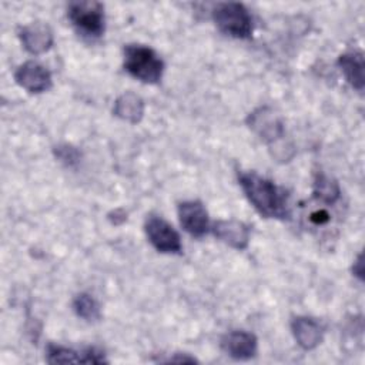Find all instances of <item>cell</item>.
Returning <instances> with one entry per match:
<instances>
[{
	"label": "cell",
	"mask_w": 365,
	"mask_h": 365,
	"mask_svg": "<svg viewBox=\"0 0 365 365\" xmlns=\"http://www.w3.org/2000/svg\"><path fill=\"white\" fill-rule=\"evenodd\" d=\"M68 19L83 36L90 38H97L104 33V7L98 1L71 3Z\"/></svg>",
	"instance_id": "cell-4"
},
{
	"label": "cell",
	"mask_w": 365,
	"mask_h": 365,
	"mask_svg": "<svg viewBox=\"0 0 365 365\" xmlns=\"http://www.w3.org/2000/svg\"><path fill=\"white\" fill-rule=\"evenodd\" d=\"M113 113L124 121L137 124L144 115V101L140 96L127 91L115 100Z\"/></svg>",
	"instance_id": "cell-15"
},
{
	"label": "cell",
	"mask_w": 365,
	"mask_h": 365,
	"mask_svg": "<svg viewBox=\"0 0 365 365\" xmlns=\"http://www.w3.org/2000/svg\"><path fill=\"white\" fill-rule=\"evenodd\" d=\"M212 20L220 31L235 38H248L252 34V17L241 3H220L212 10Z\"/></svg>",
	"instance_id": "cell-3"
},
{
	"label": "cell",
	"mask_w": 365,
	"mask_h": 365,
	"mask_svg": "<svg viewBox=\"0 0 365 365\" xmlns=\"http://www.w3.org/2000/svg\"><path fill=\"white\" fill-rule=\"evenodd\" d=\"M221 348L234 359H251L257 354L258 342L254 334L247 331H231L221 339Z\"/></svg>",
	"instance_id": "cell-9"
},
{
	"label": "cell",
	"mask_w": 365,
	"mask_h": 365,
	"mask_svg": "<svg viewBox=\"0 0 365 365\" xmlns=\"http://www.w3.org/2000/svg\"><path fill=\"white\" fill-rule=\"evenodd\" d=\"M73 309L77 314V317L86 319V321H96L100 318V305L96 301L94 297L90 294L81 292L76 295L73 301Z\"/></svg>",
	"instance_id": "cell-17"
},
{
	"label": "cell",
	"mask_w": 365,
	"mask_h": 365,
	"mask_svg": "<svg viewBox=\"0 0 365 365\" xmlns=\"http://www.w3.org/2000/svg\"><path fill=\"white\" fill-rule=\"evenodd\" d=\"M238 181L245 197L261 215L267 218L288 217V195L271 180H267L254 171H247L238 174Z\"/></svg>",
	"instance_id": "cell-1"
},
{
	"label": "cell",
	"mask_w": 365,
	"mask_h": 365,
	"mask_svg": "<svg viewBox=\"0 0 365 365\" xmlns=\"http://www.w3.org/2000/svg\"><path fill=\"white\" fill-rule=\"evenodd\" d=\"M338 66L344 73L346 81L358 91L364 90L365 76H364V57L358 51H351L341 54L338 58Z\"/></svg>",
	"instance_id": "cell-14"
},
{
	"label": "cell",
	"mask_w": 365,
	"mask_h": 365,
	"mask_svg": "<svg viewBox=\"0 0 365 365\" xmlns=\"http://www.w3.org/2000/svg\"><path fill=\"white\" fill-rule=\"evenodd\" d=\"M247 123L250 128L267 143H277L284 137V123L269 107H259L254 110L248 115Z\"/></svg>",
	"instance_id": "cell-6"
},
{
	"label": "cell",
	"mask_w": 365,
	"mask_h": 365,
	"mask_svg": "<svg viewBox=\"0 0 365 365\" xmlns=\"http://www.w3.org/2000/svg\"><path fill=\"white\" fill-rule=\"evenodd\" d=\"M212 232L220 241L235 250H244L248 247L250 228L242 221L220 220L212 225Z\"/></svg>",
	"instance_id": "cell-11"
},
{
	"label": "cell",
	"mask_w": 365,
	"mask_h": 365,
	"mask_svg": "<svg viewBox=\"0 0 365 365\" xmlns=\"http://www.w3.org/2000/svg\"><path fill=\"white\" fill-rule=\"evenodd\" d=\"M309 220H311L314 224L322 225V224H325V222L329 221V214H328L325 210H317V211H314V212L311 214Z\"/></svg>",
	"instance_id": "cell-19"
},
{
	"label": "cell",
	"mask_w": 365,
	"mask_h": 365,
	"mask_svg": "<svg viewBox=\"0 0 365 365\" xmlns=\"http://www.w3.org/2000/svg\"><path fill=\"white\" fill-rule=\"evenodd\" d=\"M291 329L297 344L304 349H314L322 341V327L312 318L297 317L291 322Z\"/></svg>",
	"instance_id": "cell-13"
},
{
	"label": "cell",
	"mask_w": 365,
	"mask_h": 365,
	"mask_svg": "<svg viewBox=\"0 0 365 365\" xmlns=\"http://www.w3.org/2000/svg\"><path fill=\"white\" fill-rule=\"evenodd\" d=\"M144 228L148 241L157 251L167 254L181 252L182 245L178 232L161 217L150 215L145 221Z\"/></svg>",
	"instance_id": "cell-5"
},
{
	"label": "cell",
	"mask_w": 365,
	"mask_h": 365,
	"mask_svg": "<svg viewBox=\"0 0 365 365\" xmlns=\"http://www.w3.org/2000/svg\"><path fill=\"white\" fill-rule=\"evenodd\" d=\"M19 37L23 43V47L30 54H43L53 46V31L51 29L41 21L27 24L20 29Z\"/></svg>",
	"instance_id": "cell-10"
},
{
	"label": "cell",
	"mask_w": 365,
	"mask_h": 365,
	"mask_svg": "<svg viewBox=\"0 0 365 365\" xmlns=\"http://www.w3.org/2000/svg\"><path fill=\"white\" fill-rule=\"evenodd\" d=\"M339 185L325 174H318L314 182V197L327 204H334L339 198Z\"/></svg>",
	"instance_id": "cell-16"
},
{
	"label": "cell",
	"mask_w": 365,
	"mask_h": 365,
	"mask_svg": "<svg viewBox=\"0 0 365 365\" xmlns=\"http://www.w3.org/2000/svg\"><path fill=\"white\" fill-rule=\"evenodd\" d=\"M178 217L182 228L194 235L201 237L210 228L208 212L200 201H184L178 205Z\"/></svg>",
	"instance_id": "cell-8"
},
{
	"label": "cell",
	"mask_w": 365,
	"mask_h": 365,
	"mask_svg": "<svg viewBox=\"0 0 365 365\" xmlns=\"http://www.w3.org/2000/svg\"><path fill=\"white\" fill-rule=\"evenodd\" d=\"M14 78L20 87L29 93H43L51 87L50 71L36 61H26L16 73Z\"/></svg>",
	"instance_id": "cell-7"
},
{
	"label": "cell",
	"mask_w": 365,
	"mask_h": 365,
	"mask_svg": "<svg viewBox=\"0 0 365 365\" xmlns=\"http://www.w3.org/2000/svg\"><path fill=\"white\" fill-rule=\"evenodd\" d=\"M47 362L50 364H101L107 362L104 355L94 348H88L83 352H77L71 348L50 344L47 346Z\"/></svg>",
	"instance_id": "cell-12"
},
{
	"label": "cell",
	"mask_w": 365,
	"mask_h": 365,
	"mask_svg": "<svg viewBox=\"0 0 365 365\" xmlns=\"http://www.w3.org/2000/svg\"><path fill=\"white\" fill-rule=\"evenodd\" d=\"M56 155L60 158V161L66 163L67 165H73L78 161V151L70 145H60L56 150Z\"/></svg>",
	"instance_id": "cell-18"
},
{
	"label": "cell",
	"mask_w": 365,
	"mask_h": 365,
	"mask_svg": "<svg viewBox=\"0 0 365 365\" xmlns=\"http://www.w3.org/2000/svg\"><path fill=\"white\" fill-rule=\"evenodd\" d=\"M124 68L134 78L143 83L155 84L163 77L164 61L150 47L128 44L124 47Z\"/></svg>",
	"instance_id": "cell-2"
},
{
	"label": "cell",
	"mask_w": 365,
	"mask_h": 365,
	"mask_svg": "<svg viewBox=\"0 0 365 365\" xmlns=\"http://www.w3.org/2000/svg\"><path fill=\"white\" fill-rule=\"evenodd\" d=\"M352 272H354V275H356L361 281L364 279V262H362V255H358L356 261L354 262Z\"/></svg>",
	"instance_id": "cell-20"
}]
</instances>
